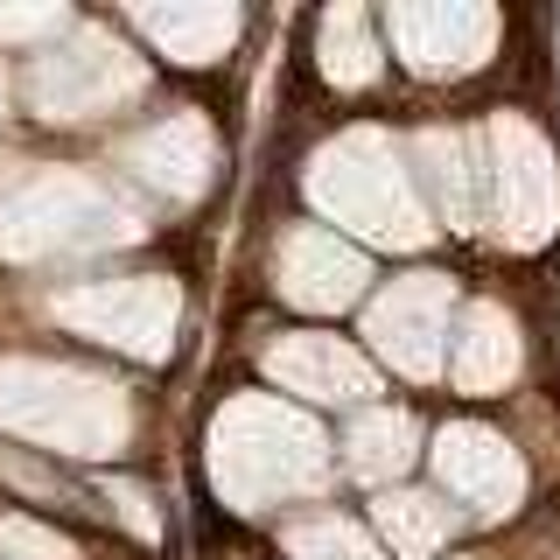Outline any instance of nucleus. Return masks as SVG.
<instances>
[{"label":"nucleus","instance_id":"f257e3e1","mask_svg":"<svg viewBox=\"0 0 560 560\" xmlns=\"http://www.w3.org/2000/svg\"><path fill=\"white\" fill-rule=\"evenodd\" d=\"M442 477L463 490L477 512H512V498H518V463L504 455L498 442H490L483 428H455V434H442Z\"/></svg>","mask_w":560,"mask_h":560},{"label":"nucleus","instance_id":"f03ea898","mask_svg":"<svg viewBox=\"0 0 560 560\" xmlns=\"http://www.w3.org/2000/svg\"><path fill=\"white\" fill-rule=\"evenodd\" d=\"M280 280H288V294L294 302H308V308H337L358 294V280L364 267L350 253H337V245H323V238H288V253H280Z\"/></svg>","mask_w":560,"mask_h":560},{"label":"nucleus","instance_id":"7ed1b4c3","mask_svg":"<svg viewBox=\"0 0 560 560\" xmlns=\"http://www.w3.org/2000/svg\"><path fill=\"white\" fill-rule=\"evenodd\" d=\"M267 364H273V378L302 385V393H315V399H358V393H372V378H364V364L350 358V350L323 343V337H302V343L273 350Z\"/></svg>","mask_w":560,"mask_h":560},{"label":"nucleus","instance_id":"20e7f679","mask_svg":"<svg viewBox=\"0 0 560 560\" xmlns=\"http://www.w3.org/2000/svg\"><path fill=\"white\" fill-rule=\"evenodd\" d=\"M434 302H442V288H399L393 302H378L372 315V337L385 358H399L407 372H434Z\"/></svg>","mask_w":560,"mask_h":560},{"label":"nucleus","instance_id":"39448f33","mask_svg":"<svg viewBox=\"0 0 560 560\" xmlns=\"http://www.w3.org/2000/svg\"><path fill=\"white\" fill-rule=\"evenodd\" d=\"M512 364H518L512 315L477 308V315H469V343H463V358H455V378H463L469 393H483V385H498L504 372H512Z\"/></svg>","mask_w":560,"mask_h":560},{"label":"nucleus","instance_id":"423d86ee","mask_svg":"<svg viewBox=\"0 0 560 560\" xmlns=\"http://www.w3.org/2000/svg\"><path fill=\"white\" fill-rule=\"evenodd\" d=\"M378 525H385V539H393L399 553H428V547H442V539H448V504L399 490V498L378 504Z\"/></svg>","mask_w":560,"mask_h":560},{"label":"nucleus","instance_id":"0eeeda50","mask_svg":"<svg viewBox=\"0 0 560 560\" xmlns=\"http://www.w3.org/2000/svg\"><path fill=\"white\" fill-rule=\"evenodd\" d=\"M413 455V420L407 413H372L350 434V469L358 477H385V469H407Z\"/></svg>","mask_w":560,"mask_h":560},{"label":"nucleus","instance_id":"6e6552de","mask_svg":"<svg viewBox=\"0 0 560 560\" xmlns=\"http://www.w3.org/2000/svg\"><path fill=\"white\" fill-rule=\"evenodd\" d=\"M329 28H343V49H329V57H323V70H329L337 84H364L378 63H372V43H358V14H337Z\"/></svg>","mask_w":560,"mask_h":560},{"label":"nucleus","instance_id":"1a4fd4ad","mask_svg":"<svg viewBox=\"0 0 560 560\" xmlns=\"http://www.w3.org/2000/svg\"><path fill=\"white\" fill-rule=\"evenodd\" d=\"M294 553L302 560H372L358 547V533H350V525H302V533H294Z\"/></svg>","mask_w":560,"mask_h":560},{"label":"nucleus","instance_id":"9d476101","mask_svg":"<svg viewBox=\"0 0 560 560\" xmlns=\"http://www.w3.org/2000/svg\"><path fill=\"white\" fill-rule=\"evenodd\" d=\"M0 547H22V553H35V560H78V553L63 547V539L35 533V525H0Z\"/></svg>","mask_w":560,"mask_h":560}]
</instances>
